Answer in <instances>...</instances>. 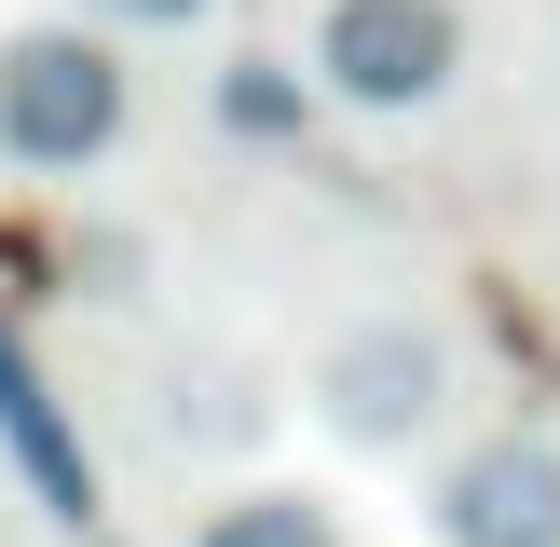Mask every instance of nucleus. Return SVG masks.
Masks as SVG:
<instances>
[{
    "mask_svg": "<svg viewBox=\"0 0 560 547\" xmlns=\"http://www.w3.org/2000/svg\"><path fill=\"white\" fill-rule=\"evenodd\" d=\"M301 410H315L342 452H424L438 424H452V328L438 315H355L315 342V370H301Z\"/></svg>",
    "mask_w": 560,
    "mask_h": 547,
    "instance_id": "2",
    "label": "nucleus"
},
{
    "mask_svg": "<svg viewBox=\"0 0 560 547\" xmlns=\"http://www.w3.org/2000/svg\"><path fill=\"white\" fill-rule=\"evenodd\" d=\"M424 534L438 547H560V438H534V424L465 438L424 479Z\"/></svg>",
    "mask_w": 560,
    "mask_h": 547,
    "instance_id": "4",
    "label": "nucleus"
},
{
    "mask_svg": "<svg viewBox=\"0 0 560 547\" xmlns=\"http://www.w3.org/2000/svg\"><path fill=\"white\" fill-rule=\"evenodd\" d=\"M219 124H233V137H301V124H315V69L233 55V69H219Z\"/></svg>",
    "mask_w": 560,
    "mask_h": 547,
    "instance_id": "7",
    "label": "nucleus"
},
{
    "mask_svg": "<svg viewBox=\"0 0 560 547\" xmlns=\"http://www.w3.org/2000/svg\"><path fill=\"white\" fill-rule=\"evenodd\" d=\"M191 547H342V507L301 492V479H246V492H219L191 520Z\"/></svg>",
    "mask_w": 560,
    "mask_h": 547,
    "instance_id": "6",
    "label": "nucleus"
},
{
    "mask_svg": "<svg viewBox=\"0 0 560 547\" xmlns=\"http://www.w3.org/2000/svg\"><path fill=\"white\" fill-rule=\"evenodd\" d=\"M82 27H109V42H164V27H206L219 0H69Z\"/></svg>",
    "mask_w": 560,
    "mask_h": 547,
    "instance_id": "8",
    "label": "nucleus"
},
{
    "mask_svg": "<svg viewBox=\"0 0 560 547\" xmlns=\"http://www.w3.org/2000/svg\"><path fill=\"white\" fill-rule=\"evenodd\" d=\"M137 124V69L109 27L82 14H42L0 42V164L14 178H82V164H109Z\"/></svg>",
    "mask_w": 560,
    "mask_h": 547,
    "instance_id": "1",
    "label": "nucleus"
},
{
    "mask_svg": "<svg viewBox=\"0 0 560 547\" xmlns=\"http://www.w3.org/2000/svg\"><path fill=\"white\" fill-rule=\"evenodd\" d=\"M301 69L355 124H410V109H438L465 82V0H315Z\"/></svg>",
    "mask_w": 560,
    "mask_h": 547,
    "instance_id": "3",
    "label": "nucleus"
},
{
    "mask_svg": "<svg viewBox=\"0 0 560 547\" xmlns=\"http://www.w3.org/2000/svg\"><path fill=\"white\" fill-rule=\"evenodd\" d=\"M0 452H14V479L42 492V520H55V534H96V465H82L69 410H55L42 356H27L14 328H0Z\"/></svg>",
    "mask_w": 560,
    "mask_h": 547,
    "instance_id": "5",
    "label": "nucleus"
}]
</instances>
